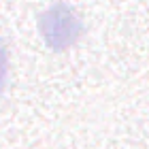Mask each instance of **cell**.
<instances>
[{"label": "cell", "mask_w": 149, "mask_h": 149, "mask_svg": "<svg viewBox=\"0 0 149 149\" xmlns=\"http://www.w3.org/2000/svg\"><path fill=\"white\" fill-rule=\"evenodd\" d=\"M38 30L49 49L64 51L72 43H77V38L83 32V24L70 6H66L64 2H58L40 15Z\"/></svg>", "instance_id": "obj_1"}, {"label": "cell", "mask_w": 149, "mask_h": 149, "mask_svg": "<svg viewBox=\"0 0 149 149\" xmlns=\"http://www.w3.org/2000/svg\"><path fill=\"white\" fill-rule=\"evenodd\" d=\"M6 66H9V62H6V49L0 43V90L4 87V81H6Z\"/></svg>", "instance_id": "obj_2"}]
</instances>
